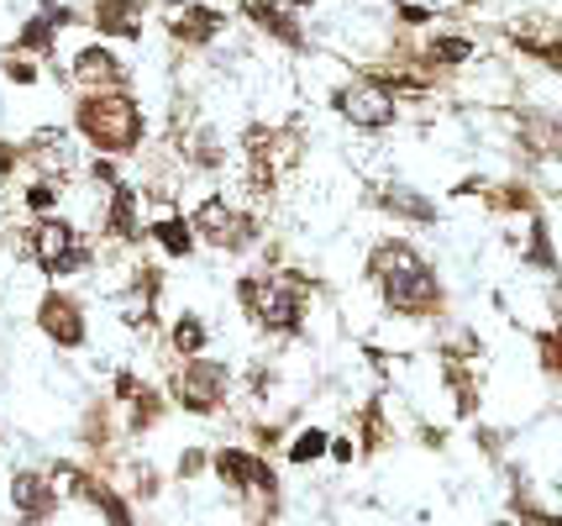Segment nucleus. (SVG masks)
I'll return each mask as SVG.
<instances>
[{"label": "nucleus", "instance_id": "1", "mask_svg": "<svg viewBox=\"0 0 562 526\" xmlns=\"http://www.w3.org/2000/svg\"><path fill=\"white\" fill-rule=\"evenodd\" d=\"M373 275H379V284H384V295H390L394 305L431 301V275H426V264H420L411 248H400V243L373 253Z\"/></svg>", "mask_w": 562, "mask_h": 526}, {"label": "nucleus", "instance_id": "2", "mask_svg": "<svg viewBox=\"0 0 562 526\" xmlns=\"http://www.w3.org/2000/svg\"><path fill=\"white\" fill-rule=\"evenodd\" d=\"M79 122L100 148H132L137 143V111L126 101H90L79 111Z\"/></svg>", "mask_w": 562, "mask_h": 526}, {"label": "nucleus", "instance_id": "3", "mask_svg": "<svg viewBox=\"0 0 562 526\" xmlns=\"http://www.w3.org/2000/svg\"><path fill=\"white\" fill-rule=\"evenodd\" d=\"M247 295L258 301V311H263V322L269 326H294L300 322V311H305V290H300L294 279H273V284H263V290L247 284Z\"/></svg>", "mask_w": 562, "mask_h": 526}, {"label": "nucleus", "instance_id": "4", "mask_svg": "<svg viewBox=\"0 0 562 526\" xmlns=\"http://www.w3.org/2000/svg\"><path fill=\"white\" fill-rule=\"evenodd\" d=\"M337 105H342L347 122H358V126H384L394 116L390 90H379V85H347L342 96H337Z\"/></svg>", "mask_w": 562, "mask_h": 526}, {"label": "nucleus", "instance_id": "5", "mask_svg": "<svg viewBox=\"0 0 562 526\" xmlns=\"http://www.w3.org/2000/svg\"><path fill=\"white\" fill-rule=\"evenodd\" d=\"M37 258H43V269L48 275H64V269H74L79 264V243H74V232L69 226H37Z\"/></svg>", "mask_w": 562, "mask_h": 526}, {"label": "nucleus", "instance_id": "6", "mask_svg": "<svg viewBox=\"0 0 562 526\" xmlns=\"http://www.w3.org/2000/svg\"><path fill=\"white\" fill-rule=\"evenodd\" d=\"M200 232H205L211 243H221V248H237V243H247V222H243V216H232L221 201L200 205Z\"/></svg>", "mask_w": 562, "mask_h": 526}, {"label": "nucleus", "instance_id": "7", "mask_svg": "<svg viewBox=\"0 0 562 526\" xmlns=\"http://www.w3.org/2000/svg\"><path fill=\"white\" fill-rule=\"evenodd\" d=\"M216 469H221V479H226V484H237V490H247V484H258V490H269V484H273V479H269V469H263L258 458H247V452H237V448L216 452Z\"/></svg>", "mask_w": 562, "mask_h": 526}, {"label": "nucleus", "instance_id": "8", "mask_svg": "<svg viewBox=\"0 0 562 526\" xmlns=\"http://www.w3.org/2000/svg\"><path fill=\"white\" fill-rule=\"evenodd\" d=\"M221 384H226V374H221L216 363H195V369L184 374V401L195 405V411H211V405L221 401Z\"/></svg>", "mask_w": 562, "mask_h": 526}, {"label": "nucleus", "instance_id": "9", "mask_svg": "<svg viewBox=\"0 0 562 526\" xmlns=\"http://www.w3.org/2000/svg\"><path fill=\"white\" fill-rule=\"evenodd\" d=\"M173 32L179 37H190V43H205V37H216L221 32V16L216 11H205V5H184V11H173Z\"/></svg>", "mask_w": 562, "mask_h": 526}, {"label": "nucleus", "instance_id": "10", "mask_svg": "<svg viewBox=\"0 0 562 526\" xmlns=\"http://www.w3.org/2000/svg\"><path fill=\"white\" fill-rule=\"evenodd\" d=\"M11 501H16V511H26L32 522H43L48 516V505H53V495H48V484L37 474H22L16 484H11Z\"/></svg>", "mask_w": 562, "mask_h": 526}, {"label": "nucleus", "instance_id": "11", "mask_svg": "<svg viewBox=\"0 0 562 526\" xmlns=\"http://www.w3.org/2000/svg\"><path fill=\"white\" fill-rule=\"evenodd\" d=\"M43 326H48L58 343H79V337H85V326H79V311H74L69 301H58V295H53V301H43Z\"/></svg>", "mask_w": 562, "mask_h": 526}, {"label": "nucleus", "instance_id": "12", "mask_svg": "<svg viewBox=\"0 0 562 526\" xmlns=\"http://www.w3.org/2000/svg\"><path fill=\"white\" fill-rule=\"evenodd\" d=\"M100 26L105 32H137V11L126 0H100Z\"/></svg>", "mask_w": 562, "mask_h": 526}, {"label": "nucleus", "instance_id": "13", "mask_svg": "<svg viewBox=\"0 0 562 526\" xmlns=\"http://www.w3.org/2000/svg\"><path fill=\"white\" fill-rule=\"evenodd\" d=\"M74 75L79 79H116V58H111V53H100V48H90V53H79Z\"/></svg>", "mask_w": 562, "mask_h": 526}, {"label": "nucleus", "instance_id": "14", "mask_svg": "<svg viewBox=\"0 0 562 526\" xmlns=\"http://www.w3.org/2000/svg\"><path fill=\"white\" fill-rule=\"evenodd\" d=\"M247 16H252V22H263V26H269V32H279V37H290V43H294V37H300V32H294V26L284 22L279 11H273L269 0H247Z\"/></svg>", "mask_w": 562, "mask_h": 526}, {"label": "nucleus", "instance_id": "15", "mask_svg": "<svg viewBox=\"0 0 562 526\" xmlns=\"http://www.w3.org/2000/svg\"><path fill=\"white\" fill-rule=\"evenodd\" d=\"M111 226H116V232H132V226H137V201H132V190H116V205H111Z\"/></svg>", "mask_w": 562, "mask_h": 526}, {"label": "nucleus", "instance_id": "16", "mask_svg": "<svg viewBox=\"0 0 562 526\" xmlns=\"http://www.w3.org/2000/svg\"><path fill=\"white\" fill-rule=\"evenodd\" d=\"M153 232H158V243H164L169 253H190V226L184 222H158Z\"/></svg>", "mask_w": 562, "mask_h": 526}, {"label": "nucleus", "instance_id": "17", "mask_svg": "<svg viewBox=\"0 0 562 526\" xmlns=\"http://www.w3.org/2000/svg\"><path fill=\"white\" fill-rule=\"evenodd\" d=\"M321 452H326V437H321V432H305V437L290 448V458L294 463H311V458H321Z\"/></svg>", "mask_w": 562, "mask_h": 526}, {"label": "nucleus", "instance_id": "18", "mask_svg": "<svg viewBox=\"0 0 562 526\" xmlns=\"http://www.w3.org/2000/svg\"><path fill=\"white\" fill-rule=\"evenodd\" d=\"M200 343H205V332H200V322H179V348L195 352Z\"/></svg>", "mask_w": 562, "mask_h": 526}, {"label": "nucleus", "instance_id": "19", "mask_svg": "<svg viewBox=\"0 0 562 526\" xmlns=\"http://www.w3.org/2000/svg\"><path fill=\"white\" fill-rule=\"evenodd\" d=\"M431 53H437V58H468V53H473V48H468L463 37H441V43H437V48H431Z\"/></svg>", "mask_w": 562, "mask_h": 526}, {"label": "nucleus", "instance_id": "20", "mask_svg": "<svg viewBox=\"0 0 562 526\" xmlns=\"http://www.w3.org/2000/svg\"><path fill=\"white\" fill-rule=\"evenodd\" d=\"M26 43H32V48H43V43H48V26H43V22L26 26Z\"/></svg>", "mask_w": 562, "mask_h": 526}, {"label": "nucleus", "instance_id": "21", "mask_svg": "<svg viewBox=\"0 0 562 526\" xmlns=\"http://www.w3.org/2000/svg\"><path fill=\"white\" fill-rule=\"evenodd\" d=\"M26 201H32V205H53V190H48V184H37V190H32Z\"/></svg>", "mask_w": 562, "mask_h": 526}, {"label": "nucleus", "instance_id": "22", "mask_svg": "<svg viewBox=\"0 0 562 526\" xmlns=\"http://www.w3.org/2000/svg\"><path fill=\"white\" fill-rule=\"evenodd\" d=\"M0 169H11V153H0Z\"/></svg>", "mask_w": 562, "mask_h": 526}, {"label": "nucleus", "instance_id": "23", "mask_svg": "<svg viewBox=\"0 0 562 526\" xmlns=\"http://www.w3.org/2000/svg\"><path fill=\"white\" fill-rule=\"evenodd\" d=\"M294 5H311V0H294Z\"/></svg>", "mask_w": 562, "mask_h": 526}]
</instances>
